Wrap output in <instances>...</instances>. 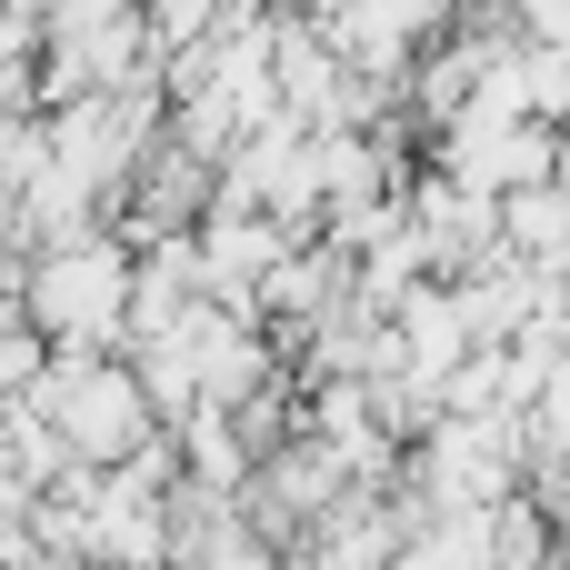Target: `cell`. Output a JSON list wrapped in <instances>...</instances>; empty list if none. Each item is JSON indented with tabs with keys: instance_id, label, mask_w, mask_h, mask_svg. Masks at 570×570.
Wrapping results in <instances>:
<instances>
[{
	"instance_id": "obj_1",
	"label": "cell",
	"mask_w": 570,
	"mask_h": 570,
	"mask_svg": "<svg viewBox=\"0 0 570 570\" xmlns=\"http://www.w3.org/2000/svg\"><path fill=\"white\" fill-rule=\"evenodd\" d=\"M120 311H130V261H110V250H70L30 281V321L60 351H90L100 331H120Z\"/></svg>"
}]
</instances>
